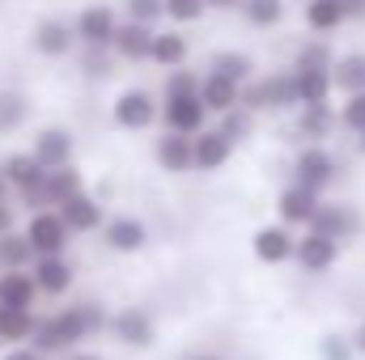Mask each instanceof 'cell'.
I'll return each instance as SVG.
<instances>
[{
    "label": "cell",
    "instance_id": "21",
    "mask_svg": "<svg viewBox=\"0 0 365 360\" xmlns=\"http://www.w3.org/2000/svg\"><path fill=\"white\" fill-rule=\"evenodd\" d=\"M4 179H9V186H17V191H30V186H38V182L47 179V170H43V162L34 153H13L4 162Z\"/></svg>",
    "mask_w": 365,
    "mask_h": 360
},
{
    "label": "cell",
    "instance_id": "23",
    "mask_svg": "<svg viewBox=\"0 0 365 360\" xmlns=\"http://www.w3.org/2000/svg\"><path fill=\"white\" fill-rule=\"evenodd\" d=\"M331 68H297V93H302V106H319L327 102V90H331Z\"/></svg>",
    "mask_w": 365,
    "mask_h": 360
},
{
    "label": "cell",
    "instance_id": "40",
    "mask_svg": "<svg viewBox=\"0 0 365 360\" xmlns=\"http://www.w3.org/2000/svg\"><path fill=\"white\" fill-rule=\"evenodd\" d=\"M4 360H43V352H38V348H13Z\"/></svg>",
    "mask_w": 365,
    "mask_h": 360
},
{
    "label": "cell",
    "instance_id": "36",
    "mask_svg": "<svg viewBox=\"0 0 365 360\" xmlns=\"http://www.w3.org/2000/svg\"><path fill=\"white\" fill-rule=\"evenodd\" d=\"M128 13H132V21H158L162 13H166V0H128Z\"/></svg>",
    "mask_w": 365,
    "mask_h": 360
},
{
    "label": "cell",
    "instance_id": "3",
    "mask_svg": "<svg viewBox=\"0 0 365 360\" xmlns=\"http://www.w3.org/2000/svg\"><path fill=\"white\" fill-rule=\"evenodd\" d=\"M153 119H158V106H153L149 90H128V93L115 97V123H119V127L140 132V127H149Z\"/></svg>",
    "mask_w": 365,
    "mask_h": 360
},
{
    "label": "cell",
    "instance_id": "15",
    "mask_svg": "<svg viewBox=\"0 0 365 360\" xmlns=\"http://www.w3.org/2000/svg\"><path fill=\"white\" fill-rule=\"evenodd\" d=\"M30 153L43 162V170H64L68 157H73V140H68V132L51 127V132H38V140H34Z\"/></svg>",
    "mask_w": 365,
    "mask_h": 360
},
{
    "label": "cell",
    "instance_id": "48",
    "mask_svg": "<svg viewBox=\"0 0 365 360\" xmlns=\"http://www.w3.org/2000/svg\"><path fill=\"white\" fill-rule=\"evenodd\" d=\"M200 360H217V356H200Z\"/></svg>",
    "mask_w": 365,
    "mask_h": 360
},
{
    "label": "cell",
    "instance_id": "7",
    "mask_svg": "<svg viewBox=\"0 0 365 360\" xmlns=\"http://www.w3.org/2000/svg\"><path fill=\"white\" fill-rule=\"evenodd\" d=\"M110 331H115V339H123L128 348H149L153 335H158V327H153V318H149L145 309H119V314L110 318Z\"/></svg>",
    "mask_w": 365,
    "mask_h": 360
},
{
    "label": "cell",
    "instance_id": "35",
    "mask_svg": "<svg viewBox=\"0 0 365 360\" xmlns=\"http://www.w3.org/2000/svg\"><path fill=\"white\" fill-rule=\"evenodd\" d=\"M200 85H204V81H195L187 68H175V73H170V81H166V97H187V93H200Z\"/></svg>",
    "mask_w": 365,
    "mask_h": 360
},
{
    "label": "cell",
    "instance_id": "25",
    "mask_svg": "<svg viewBox=\"0 0 365 360\" xmlns=\"http://www.w3.org/2000/svg\"><path fill=\"white\" fill-rule=\"evenodd\" d=\"M30 259H38L30 233H4V238H0V263H4L9 271H21Z\"/></svg>",
    "mask_w": 365,
    "mask_h": 360
},
{
    "label": "cell",
    "instance_id": "19",
    "mask_svg": "<svg viewBox=\"0 0 365 360\" xmlns=\"http://www.w3.org/2000/svg\"><path fill=\"white\" fill-rule=\"evenodd\" d=\"M60 212H64V221H68L73 233H90V229L102 225V208H98V199L86 195V191H77L68 203H60Z\"/></svg>",
    "mask_w": 365,
    "mask_h": 360
},
{
    "label": "cell",
    "instance_id": "8",
    "mask_svg": "<svg viewBox=\"0 0 365 360\" xmlns=\"http://www.w3.org/2000/svg\"><path fill=\"white\" fill-rule=\"evenodd\" d=\"M293 174H297V182H302L306 191H314V195H319L327 182L336 179V162H331V153H323V149L314 144V149H306V153L297 157Z\"/></svg>",
    "mask_w": 365,
    "mask_h": 360
},
{
    "label": "cell",
    "instance_id": "49",
    "mask_svg": "<svg viewBox=\"0 0 365 360\" xmlns=\"http://www.w3.org/2000/svg\"><path fill=\"white\" fill-rule=\"evenodd\" d=\"M0 268H4V263H0Z\"/></svg>",
    "mask_w": 365,
    "mask_h": 360
},
{
    "label": "cell",
    "instance_id": "44",
    "mask_svg": "<svg viewBox=\"0 0 365 360\" xmlns=\"http://www.w3.org/2000/svg\"><path fill=\"white\" fill-rule=\"evenodd\" d=\"M4 195H9V179H4V170H0V203H4Z\"/></svg>",
    "mask_w": 365,
    "mask_h": 360
},
{
    "label": "cell",
    "instance_id": "45",
    "mask_svg": "<svg viewBox=\"0 0 365 360\" xmlns=\"http://www.w3.org/2000/svg\"><path fill=\"white\" fill-rule=\"evenodd\" d=\"M357 348H361V352H365V327H361V331H357Z\"/></svg>",
    "mask_w": 365,
    "mask_h": 360
},
{
    "label": "cell",
    "instance_id": "30",
    "mask_svg": "<svg viewBox=\"0 0 365 360\" xmlns=\"http://www.w3.org/2000/svg\"><path fill=\"white\" fill-rule=\"evenodd\" d=\"M182 60H187V38H182V34H158V38H153V64H162V68H182Z\"/></svg>",
    "mask_w": 365,
    "mask_h": 360
},
{
    "label": "cell",
    "instance_id": "47",
    "mask_svg": "<svg viewBox=\"0 0 365 360\" xmlns=\"http://www.w3.org/2000/svg\"><path fill=\"white\" fill-rule=\"evenodd\" d=\"M361 153H365V136H361Z\"/></svg>",
    "mask_w": 365,
    "mask_h": 360
},
{
    "label": "cell",
    "instance_id": "17",
    "mask_svg": "<svg viewBox=\"0 0 365 360\" xmlns=\"http://www.w3.org/2000/svg\"><path fill=\"white\" fill-rule=\"evenodd\" d=\"M145 242H149V229H145L136 216H115V221L106 225V246L119 250V255H132V250H140Z\"/></svg>",
    "mask_w": 365,
    "mask_h": 360
},
{
    "label": "cell",
    "instance_id": "5",
    "mask_svg": "<svg viewBox=\"0 0 365 360\" xmlns=\"http://www.w3.org/2000/svg\"><path fill=\"white\" fill-rule=\"evenodd\" d=\"M276 212H280V225H310V221H314V212H319V195H314V191H306L302 182H293V186H284V191H280Z\"/></svg>",
    "mask_w": 365,
    "mask_h": 360
},
{
    "label": "cell",
    "instance_id": "22",
    "mask_svg": "<svg viewBox=\"0 0 365 360\" xmlns=\"http://www.w3.org/2000/svg\"><path fill=\"white\" fill-rule=\"evenodd\" d=\"M34 327H38V318H34L30 309L0 305V339H4V344H21V339H30Z\"/></svg>",
    "mask_w": 365,
    "mask_h": 360
},
{
    "label": "cell",
    "instance_id": "38",
    "mask_svg": "<svg viewBox=\"0 0 365 360\" xmlns=\"http://www.w3.org/2000/svg\"><path fill=\"white\" fill-rule=\"evenodd\" d=\"M297 68H331V55H327V47H323V43H310V47L297 55Z\"/></svg>",
    "mask_w": 365,
    "mask_h": 360
},
{
    "label": "cell",
    "instance_id": "1",
    "mask_svg": "<svg viewBox=\"0 0 365 360\" xmlns=\"http://www.w3.org/2000/svg\"><path fill=\"white\" fill-rule=\"evenodd\" d=\"M102 327V309L98 305H77V309H64V314H56V318H43L38 327H34V348L38 352H60V348H68V344H77V339H86Z\"/></svg>",
    "mask_w": 365,
    "mask_h": 360
},
{
    "label": "cell",
    "instance_id": "20",
    "mask_svg": "<svg viewBox=\"0 0 365 360\" xmlns=\"http://www.w3.org/2000/svg\"><path fill=\"white\" fill-rule=\"evenodd\" d=\"M34 292H38V280L34 275H26V271H4L0 275V305L30 309L34 305Z\"/></svg>",
    "mask_w": 365,
    "mask_h": 360
},
{
    "label": "cell",
    "instance_id": "41",
    "mask_svg": "<svg viewBox=\"0 0 365 360\" xmlns=\"http://www.w3.org/2000/svg\"><path fill=\"white\" fill-rule=\"evenodd\" d=\"M4 233H13V212H9V203H0V238Z\"/></svg>",
    "mask_w": 365,
    "mask_h": 360
},
{
    "label": "cell",
    "instance_id": "6",
    "mask_svg": "<svg viewBox=\"0 0 365 360\" xmlns=\"http://www.w3.org/2000/svg\"><path fill=\"white\" fill-rule=\"evenodd\" d=\"M77 34H81V43H86V47H115L119 21H115V13H110V9L93 4V9H86V13L77 17Z\"/></svg>",
    "mask_w": 365,
    "mask_h": 360
},
{
    "label": "cell",
    "instance_id": "26",
    "mask_svg": "<svg viewBox=\"0 0 365 360\" xmlns=\"http://www.w3.org/2000/svg\"><path fill=\"white\" fill-rule=\"evenodd\" d=\"M208 68H212V73H221V77H230V81H238V85L255 77V60H251L247 51H217Z\"/></svg>",
    "mask_w": 365,
    "mask_h": 360
},
{
    "label": "cell",
    "instance_id": "27",
    "mask_svg": "<svg viewBox=\"0 0 365 360\" xmlns=\"http://www.w3.org/2000/svg\"><path fill=\"white\" fill-rule=\"evenodd\" d=\"M344 17H349V13H344L340 0H310V4H306V26L319 30V34H331Z\"/></svg>",
    "mask_w": 365,
    "mask_h": 360
},
{
    "label": "cell",
    "instance_id": "34",
    "mask_svg": "<svg viewBox=\"0 0 365 360\" xmlns=\"http://www.w3.org/2000/svg\"><path fill=\"white\" fill-rule=\"evenodd\" d=\"M340 119H344V127H353L357 136H365V93H349Z\"/></svg>",
    "mask_w": 365,
    "mask_h": 360
},
{
    "label": "cell",
    "instance_id": "33",
    "mask_svg": "<svg viewBox=\"0 0 365 360\" xmlns=\"http://www.w3.org/2000/svg\"><path fill=\"white\" fill-rule=\"evenodd\" d=\"M26 119V102L17 93H0V132H13Z\"/></svg>",
    "mask_w": 365,
    "mask_h": 360
},
{
    "label": "cell",
    "instance_id": "11",
    "mask_svg": "<svg viewBox=\"0 0 365 360\" xmlns=\"http://www.w3.org/2000/svg\"><path fill=\"white\" fill-rule=\"evenodd\" d=\"M153 26L149 21H128V26H119V34H115V51L123 55V60H153Z\"/></svg>",
    "mask_w": 365,
    "mask_h": 360
},
{
    "label": "cell",
    "instance_id": "4",
    "mask_svg": "<svg viewBox=\"0 0 365 360\" xmlns=\"http://www.w3.org/2000/svg\"><path fill=\"white\" fill-rule=\"evenodd\" d=\"M204 97L200 93H187V97H166V123L170 132H182V136H200L204 132Z\"/></svg>",
    "mask_w": 365,
    "mask_h": 360
},
{
    "label": "cell",
    "instance_id": "16",
    "mask_svg": "<svg viewBox=\"0 0 365 360\" xmlns=\"http://www.w3.org/2000/svg\"><path fill=\"white\" fill-rule=\"evenodd\" d=\"M234 153V140L217 127V132H200L195 136V170H221Z\"/></svg>",
    "mask_w": 365,
    "mask_h": 360
},
{
    "label": "cell",
    "instance_id": "39",
    "mask_svg": "<svg viewBox=\"0 0 365 360\" xmlns=\"http://www.w3.org/2000/svg\"><path fill=\"white\" fill-rule=\"evenodd\" d=\"M353 348H357L353 339H340V335H327V339H323V360H349V356H353Z\"/></svg>",
    "mask_w": 365,
    "mask_h": 360
},
{
    "label": "cell",
    "instance_id": "9",
    "mask_svg": "<svg viewBox=\"0 0 365 360\" xmlns=\"http://www.w3.org/2000/svg\"><path fill=\"white\" fill-rule=\"evenodd\" d=\"M255 259L259 263H289L297 259V242L289 233V225H268L255 233Z\"/></svg>",
    "mask_w": 365,
    "mask_h": 360
},
{
    "label": "cell",
    "instance_id": "18",
    "mask_svg": "<svg viewBox=\"0 0 365 360\" xmlns=\"http://www.w3.org/2000/svg\"><path fill=\"white\" fill-rule=\"evenodd\" d=\"M34 280H38V292L60 297V292H68V284H73V268H68L60 255H38V263H34Z\"/></svg>",
    "mask_w": 365,
    "mask_h": 360
},
{
    "label": "cell",
    "instance_id": "43",
    "mask_svg": "<svg viewBox=\"0 0 365 360\" xmlns=\"http://www.w3.org/2000/svg\"><path fill=\"white\" fill-rule=\"evenodd\" d=\"M234 4H242V0H208V9H234Z\"/></svg>",
    "mask_w": 365,
    "mask_h": 360
},
{
    "label": "cell",
    "instance_id": "42",
    "mask_svg": "<svg viewBox=\"0 0 365 360\" xmlns=\"http://www.w3.org/2000/svg\"><path fill=\"white\" fill-rule=\"evenodd\" d=\"M340 4H344L349 17H365V0H340Z\"/></svg>",
    "mask_w": 365,
    "mask_h": 360
},
{
    "label": "cell",
    "instance_id": "28",
    "mask_svg": "<svg viewBox=\"0 0 365 360\" xmlns=\"http://www.w3.org/2000/svg\"><path fill=\"white\" fill-rule=\"evenodd\" d=\"M264 106H302V93H297V73H276L264 81Z\"/></svg>",
    "mask_w": 365,
    "mask_h": 360
},
{
    "label": "cell",
    "instance_id": "31",
    "mask_svg": "<svg viewBox=\"0 0 365 360\" xmlns=\"http://www.w3.org/2000/svg\"><path fill=\"white\" fill-rule=\"evenodd\" d=\"M242 13L251 26H276L284 17V0H242Z\"/></svg>",
    "mask_w": 365,
    "mask_h": 360
},
{
    "label": "cell",
    "instance_id": "29",
    "mask_svg": "<svg viewBox=\"0 0 365 360\" xmlns=\"http://www.w3.org/2000/svg\"><path fill=\"white\" fill-rule=\"evenodd\" d=\"M331 81L344 93H365V55H344L331 68Z\"/></svg>",
    "mask_w": 365,
    "mask_h": 360
},
{
    "label": "cell",
    "instance_id": "24",
    "mask_svg": "<svg viewBox=\"0 0 365 360\" xmlns=\"http://www.w3.org/2000/svg\"><path fill=\"white\" fill-rule=\"evenodd\" d=\"M34 47H38L43 55H64V51L73 47V30H68L64 21H38V26H34Z\"/></svg>",
    "mask_w": 365,
    "mask_h": 360
},
{
    "label": "cell",
    "instance_id": "12",
    "mask_svg": "<svg viewBox=\"0 0 365 360\" xmlns=\"http://www.w3.org/2000/svg\"><path fill=\"white\" fill-rule=\"evenodd\" d=\"M310 229L314 233H327V238H349V233H357L361 229V221H357V212H349L344 203H319V212H314V221H310Z\"/></svg>",
    "mask_w": 365,
    "mask_h": 360
},
{
    "label": "cell",
    "instance_id": "2",
    "mask_svg": "<svg viewBox=\"0 0 365 360\" xmlns=\"http://www.w3.org/2000/svg\"><path fill=\"white\" fill-rule=\"evenodd\" d=\"M30 242H34V250L38 255H60L64 246H68V221H64V212H51V208H43V212H34V221H30Z\"/></svg>",
    "mask_w": 365,
    "mask_h": 360
},
{
    "label": "cell",
    "instance_id": "13",
    "mask_svg": "<svg viewBox=\"0 0 365 360\" xmlns=\"http://www.w3.org/2000/svg\"><path fill=\"white\" fill-rule=\"evenodd\" d=\"M158 162H162V170H170V174L195 170V140L182 136V132L162 136V140H158Z\"/></svg>",
    "mask_w": 365,
    "mask_h": 360
},
{
    "label": "cell",
    "instance_id": "10",
    "mask_svg": "<svg viewBox=\"0 0 365 360\" xmlns=\"http://www.w3.org/2000/svg\"><path fill=\"white\" fill-rule=\"evenodd\" d=\"M336 255H340V242L336 238H327V233H314L310 229V238H302L297 242V263H302V271H327L331 263H336Z\"/></svg>",
    "mask_w": 365,
    "mask_h": 360
},
{
    "label": "cell",
    "instance_id": "14",
    "mask_svg": "<svg viewBox=\"0 0 365 360\" xmlns=\"http://www.w3.org/2000/svg\"><path fill=\"white\" fill-rule=\"evenodd\" d=\"M200 97H204V106H208V110L230 115V110L242 102V85H238V81H230V77H221V73H208V77H204V85H200Z\"/></svg>",
    "mask_w": 365,
    "mask_h": 360
},
{
    "label": "cell",
    "instance_id": "37",
    "mask_svg": "<svg viewBox=\"0 0 365 360\" xmlns=\"http://www.w3.org/2000/svg\"><path fill=\"white\" fill-rule=\"evenodd\" d=\"M204 9H208V0H166V13L175 21H195Z\"/></svg>",
    "mask_w": 365,
    "mask_h": 360
},
{
    "label": "cell",
    "instance_id": "32",
    "mask_svg": "<svg viewBox=\"0 0 365 360\" xmlns=\"http://www.w3.org/2000/svg\"><path fill=\"white\" fill-rule=\"evenodd\" d=\"M327 127H331V110H327V102H319V106H306V110H302V136L323 140V136H327Z\"/></svg>",
    "mask_w": 365,
    "mask_h": 360
},
{
    "label": "cell",
    "instance_id": "46",
    "mask_svg": "<svg viewBox=\"0 0 365 360\" xmlns=\"http://www.w3.org/2000/svg\"><path fill=\"white\" fill-rule=\"evenodd\" d=\"M68 360H98V356H68Z\"/></svg>",
    "mask_w": 365,
    "mask_h": 360
}]
</instances>
